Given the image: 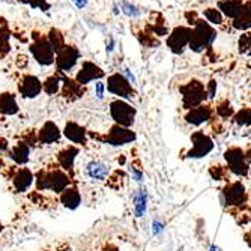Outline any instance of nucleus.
I'll use <instances>...</instances> for the list:
<instances>
[{
	"label": "nucleus",
	"instance_id": "f257e3e1",
	"mask_svg": "<svg viewBox=\"0 0 251 251\" xmlns=\"http://www.w3.org/2000/svg\"><path fill=\"white\" fill-rule=\"evenodd\" d=\"M215 39H217V32L212 27V25H209L206 20H199V23L193 29L188 47L194 53H203V50L212 47Z\"/></svg>",
	"mask_w": 251,
	"mask_h": 251
},
{
	"label": "nucleus",
	"instance_id": "f03ea898",
	"mask_svg": "<svg viewBox=\"0 0 251 251\" xmlns=\"http://www.w3.org/2000/svg\"><path fill=\"white\" fill-rule=\"evenodd\" d=\"M33 59L41 65V66H50L56 62V53L51 47V44L47 38V35L42 33H35L32 35V44L29 47Z\"/></svg>",
	"mask_w": 251,
	"mask_h": 251
},
{
	"label": "nucleus",
	"instance_id": "7ed1b4c3",
	"mask_svg": "<svg viewBox=\"0 0 251 251\" xmlns=\"http://www.w3.org/2000/svg\"><path fill=\"white\" fill-rule=\"evenodd\" d=\"M179 92L182 94V104H184V108H187V110L201 105L204 102V100L208 98L206 87L203 86V83H200L199 80H194V78L190 80L187 84L180 86Z\"/></svg>",
	"mask_w": 251,
	"mask_h": 251
},
{
	"label": "nucleus",
	"instance_id": "20e7f679",
	"mask_svg": "<svg viewBox=\"0 0 251 251\" xmlns=\"http://www.w3.org/2000/svg\"><path fill=\"white\" fill-rule=\"evenodd\" d=\"M135 108L125 100H115L110 102V116L116 125L131 128L135 119Z\"/></svg>",
	"mask_w": 251,
	"mask_h": 251
},
{
	"label": "nucleus",
	"instance_id": "39448f33",
	"mask_svg": "<svg viewBox=\"0 0 251 251\" xmlns=\"http://www.w3.org/2000/svg\"><path fill=\"white\" fill-rule=\"evenodd\" d=\"M107 90L110 94L119 97V100H129L135 95L132 83L121 73H115L107 78Z\"/></svg>",
	"mask_w": 251,
	"mask_h": 251
},
{
	"label": "nucleus",
	"instance_id": "423d86ee",
	"mask_svg": "<svg viewBox=\"0 0 251 251\" xmlns=\"http://www.w3.org/2000/svg\"><path fill=\"white\" fill-rule=\"evenodd\" d=\"M191 35H193V29L191 27H185V26H179V27H175L170 35L167 36V47L169 50L179 56L185 51V49L188 47L190 44V39H191Z\"/></svg>",
	"mask_w": 251,
	"mask_h": 251
},
{
	"label": "nucleus",
	"instance_id": "0eeeda50",
	"mask_svg": "<svg viewBox=\"0 0 251 251\" xmlns=\"http://www.w3.org/2000/svg\"><path fill=\"white\" fill-rule=\"evenodd\" d=\"M81 57L80 50L75 47V45L71 44H66V47L56 54V68L59 73H70L71 70H74L78 59Z\"/></svg>",
	"mask_w": 251,
	"mask_h": 251
},
{
	"label": "nucleus",
	"instance_id": "6e6552de",
	"mask_svg": "<svg viewBox=\"0 0 251 251\" xmlns=\"http://www.w3.org/2000/svg\"><path fill=\"white\" fill-rule=\"evenodd\" d=\"M224 158L227 164H229V169L232 173L238 175V176H247L248 173V163H247V156L242 152V149L239 148H230L224 152Z\"/></svg>",
	"mask_w": 251,
	"mask_h": 251
},
{
	"label": "nucleus",
	"instance_id": "1a4fd4ad",
	"mask_svg": "<svg viewBox=\"0 0 251 251\" xmlns=\"http://www.w3.org/2000/svg\"><path fill=\"white\" fill-rule=\"evenodd\" d=\"M102 140L105 143H108V145H113V146H122V145L134 142L135 140V134L129 128H125V126H121V125H115V126L110 128L108 134L104 137Z\"/></svg>",
	"mask_w": 251,
	"mask_h": 251
},
{
	"label": "nucleus",
	"instance_id": "9d476101",
	"mask_svg": "<svg viewBox=\"0 0 251 251\" xmlns=\"http://www.w3.org/2000/svg\"><path fill=\"white\" fill-rule=\"evenodd\" d=\"M191 140H193V149L188 151L187 156L188 158H201V156H206L212 148H214V143L212 140L209 139V137L206 134L203 132H194L191 135Z\"/></svg>",
	"mask_w": 251,
	"mask_h": 251
},
{
	"label": "nucleus",
	"instance_id": "9b49d317",
	"mask_svg": "<svg viewBox=\"0 0 251 251\" xmlns=\"http://www.w3.org/2000/svg\"><path fill=\"white\" fill-rule=\"evenodd\" d=\"M223 197H224V203L227 206H242V204L247 201L245 188L241 182H233V184L227 185L223 190Z\"/></svg>",
	"mask_w": 251,
	"mask_h": 251
},
{
	"label": "nucleus",
	"instance_id": "f8f14e48",
	"mask_svg": "<svg viewBox=\"0 0 251 251\" xmlns=\"http://www.w3.org/2000/svg\"><path fill=\"white\" fill-rule=\"evenodd\" d=\"M18 92L23 98H36L42 92V83L36 75L25 74L18 83Z\"/></svg>",
	"mask_w": 251,
	"mask_h": 251
},
{
	"label": "nucleus",
	"instance_id": "ddd939ff",
	"mask_svg": "<svg viewBox=\"0 0 251 251\" xmlns=\"http://www.w3.org/2000/svg\"><path fill=\"white\" fill-rule=\"evenodd\" d=\"M105 75V73L101 70L98 65H95L94 62H89V60H84L80 71L77 73L75 75V80L81 84V86H86L87 83L94 81V80H101L102 77Z\"/></svg>",
	"mask_w": 251,
	"mask_h": 251
},
{
	"label": "nucleus",
	"instance_id": "4468645a",
	"mask_svg": "<svg viewBox=\"0 0 251 251\" xmlns=\"http://www.w3.org/2000/svg\"><path fill=\"white\" fill-rule=\"evenodd\" d=\"M62 97L66 101H75L78 98L83 97L84 94V87L75 80V78H70V77H65L62 78Z\"/></svg>",
	"mask_w": 251,
	"mask_h": 251
},
{
	"label": "nucleus",
	"instance_id": "2eb2a0df",
	"mask_svg": "<svg viewBox=\"0 0 251 251\" xmlns=\"http://www.w3.org/2000/svg\"><path fill=\"white\" fill-rule=\"evenodd\" d=\"M62 137V131L59 129V126L49 121L45 122L41 129L38 131V142L42 143V145H53V143H57Z\"/></svg>",
	"mask_w": 251,
	"mask_h": 251
},
{
	"label": "nucleus",
	"instance_id": "dca6fc26",
	"mask_svg": "<svg viewBox=\"0 0 251 251\" xmlns=\"http://www.w3.org/2000/svg\"><path fill=\"white\" fill-rule=\"evenodd\" d=\"M33 173L27 167H20L12 176V185L15 193H26L33 184Z\"/></svg>",
	"mask_w": 251,
	"mask_h": 251
},
{
	"label": "nucleus",
	"instance_id": "f3484780",
	"mask_svg": "<svg viewBox=\"0 0 251 251\" xmlns=\"http://www.w3.org/2000/svg\"><path fill=\"white\" fill-rule=\"evenodd\" d=\"M212 108L209 105H199L196 108H191L188 110L187 116H185V121L191 125H201L204 122H208L211 118H212Z\"/></svg>",
	"mask_w": 251,
	"mask_h": 251
},
{
	"label": "nucleus",
	"instance_id": "a211bd4d",
	"mask_svg": "<svg viewBox=\"0 0 251 251\" xmlns=\"http://www.w3.org/2000/svg\"><path fill=\"white\" fill-rule=\"evenodd\" d=\"M63 134L68 140L75 145H86V142H87L86 129L81 125H78L77 122H66V125L63 128Z\"/></svg>",
	"mask_w": 251,
	"mask_h": 251
},
{
	"label": "nucleus",
	"instance_id": "6ab92c4d",
	"mask_svg": "<svg viewBox=\"0 0 251 251\" xmlns=\"http://www.w3.org/2000/svg\"><path fill=\"white\" fill-rule=\"evenodd\" d=\"M77 155H78V148H75V146H66V148H63L60 152H57V161H59L60 167L65 172L73 175V172H74V161H75Z\"/></svg>",
	"mask_w": 251,
	"mask_h": 251
},
{
	"label": "nucleus",
	"instance_id": "aec40b11",
	"mask_svg": "<svg viewBox=\"0 0 251 251\" xmlns=\"http://www.w3.org/2000/svg\"><path fill=\"white\" fill-rule=\"evenodd\" d=\"M49 172H50V187H49L50 191L60 194L63 190H66L68 187H70L71 177L68 176L65 172H62V170H59V169L49 170Z\"/></svg>",
	"mask_w": 251,
	"mask_h": 251
},
{
	"label": "nucleus",
	"instance_id": "412c9836",
	"mask_svg": "<svg viewBox=\"0 0 251 251\" xmlns=\"http://www.w3.org/2000/svg\"><path fill=\"white\" fill-rule=\"evenodd\" d=\"M232 26L235 30L241 32H247L251 29V0L244 3V8L239 12V15L232 20Z\"/></svg>",
	"mask_w": 251,
	"mask_h": 251
},
{
	"label": "nucleus",
	"instance_id": "4be33fe9",
	"mask_svg": "<svg viewBox=\"0 0 251 251\" xmlns=\"http://www.w3.org/2000/svg\"><path fill=\"white\" fill-rule=\"evenodd\" d=\"M244 3L242 0H218L217 3V8L221 11V14L227 18H236L239 15V12L242 11L244 8Z\"/></svg>",
	"mask_w": 251,
	"mask_h": 251
},
{
	"label": "nucleus",
	"instance_id": "5701e85b",
	"mask_svg": "<svg viewBox=\"0 0 251 251\" xmlns=\"http://www.w3.org/2000/svg\"><path fill=\"white\" fill-rule=\"evenodd\" d=\"M86 173L90 179H94L97 182H101L104 179L108 177V173H110V167L102 163V161H98V159H95V161H90L87 166H86Z\"/></svg>",
	"mask_w": 251,
	"mask_h": 251
},
{
	"label": "nucleus",
	"instance_id": "b1692460",
	"mask_svg": "<svg viewBox=\"0 0 251 251\" xmlns=\"http://www.w3.org/2000/svg\"><path fill=\"white\" fill-rule=\"evenodd\" d=\"M60 203L68 209H77L81 203V196L75 187H68L60 193Z\"/></svg>",
	"mask_w": 251,
	"mask_h": 251
},
{
	"label": "nucleus",
	"instance_id": "393cba45",
	"mask_svg": "<svg viewBox=\"0 0 251 251\" xmlns=\"http://www.w3.org/2000/svg\"><path fill=\"white\" fill-rule=\"evenodd\" d=\"M20 110L18 102L15 100V95L11 92H3L0 94V113L5 116H12L17 115Z\"/></svg>",
	"mask_w": 251,
	"mask_h": 251
},
{
	"label": "nucleus",
	"instance_id": "a878e982",
	"mask_svg": "<svg viewBox=\"0 0 251 251\" xmlns=\"http://www.w3.org/2000/svg\"><path fill=\"white\" fill-rule=\"evenodd\" d=\"M29 155H30V146L26 145L25 142H18L9 152V156L12 158V161L18 166H23L29 161Z\"/></svg>",
	"mask_w": 251,
	"mask_h": 251
},
{
	"label": "nucleus",
	"instance_id": "bb28decb",
	"mask_svg": "<svg viewBox=\"0 0 251 251\" xmlns=\"http://www.w3.org/2000/svg\"><path fill=\"white\" fill-rule=\"evenodd\" d=\"M62 78H63V73H59V71L56 74L47 77L45 81L42 83V90L47 95H56L62 89Z\"/></svg>",
	"mask_w": 251,
	"mask_h": 251
},
{
	"label": "nucleus",
	"instance_id": "cd10ccee",
	"mask_svg": "<svg viewBox=\"0 0 251 251\" xmlns=\"http://www.w3.org/2000/svg\"><path fill=\"white\" fill-rule=\"evenodd\" d=\"M11 30L6 25L0 26V59H5L11 53Z\"/></svg>",
	"mask_w": 251,
	"mask_h": 251
},
{
	"label": "nucleus",
	"instance_id": "c85d7f7f",
	"mask_svg": "<svg viewBox=\"0 0 251 251\" xmlns=\"http://www.w3.org/2000/svg\"><path fill=\"white\" fill-rule=\"evenodd\" d=\"M47 38H49V41H50V44H51V47H53L56 54H59L66 47L63 33L59 29H50V32L47 33Z\"/></svg>",
	"mask_w": 251,
	"mask_h": 251
},
{
	"label": "nucleus",
	"instance_id": "c756f323",
	"mask_svg": "<svg viewBox=\"0 0 251 251\" xmlns=\"http://www.w3.org/2000/svg\"><path fill=\"white\" fill-rule=\"evenodd\" d=\"M146 204H148V193L146 190H139L134 196V208L137 217H143L146 214Z\"/></svg>",
	"mask_w": 251,
	"mask_h": 251
},
{
	"label": "nucleus",
	"instance_id": "7c9ffc66",
	"mask_svg": "<svg viewBox=\"0 0 251 251\" xmlns=\"http://www.w3.org/2000/svg\"><path fill=\"white\" fill-rule=\"evenodd\" d=\"M203 17L212 26H220L224 21V15L221 14V11L218 8H206L203 11Z\"/></svg>",
	"mask_w": 251,
	"mask_h": 251
},
{
	"label": "nucleus",
	"instance_id": "2f4dec72",
	"mask_svg": "<svg viewBox=\"0 0 251 251\" xmlns=\"http://www.w3.org/2000/svg\"><path fill=\"white\" fill-rule=\"evenodd\" d=\"M238 47H239V53L251 57V32H245L239 36Z\"/></svg>",
	"mask_w": 251,
	"mask_h": 251
},
{
	"label": "nucleus",
	"instance_id": "473e14b6",
	"mask_svg": "<svg viewBox=\"0 0 251 251\" xmlns=\"http://www.w3.org/2000/svg\"><path fill=\"white\" fill-rule=\"evenodd\" d=\"M119 5H121V11H122L126 17L134 18V17H139V15L142 14V12H140V9L137 8L135 5L129 3L128 0H119Z\"/></svg>",
	"mask_w": 251,
	"mask_h": 251
},
{
	"label": "nucleus",
	"instance_id": "72a5a7b5",
	"mask_svg": "<svg viewBox=\"0 0 251 251\" xmlns=\"http://www.w3.org/2000/svg\"><path fill=\"white\" fill-rule=\"evenodd\" d=\"M217 115L221 116L223 119L230 118V116L233 115V108H232L230 102H229V101H223V102H220L218 107H217Z\"/></svg>",
	"mask_w": 251,
	"mask_h": 251
},
{
	"label": "nucleus",
	"instance_id": "f704fd0d",
	"mask_svg": "<svg viewBox=\"0 0 251 251\" xmlns=\"http://www.w3.org/2000/svg\"><path fill=\"white\" fill-rule=\"evenodd\" d=\"M235 122L238 125H251V108H244L235 115Z\"/></svg>",
	"mask_w": 251,
	"mask_h": 251
},
{
	"label": "nucleus",
	"instance_id": "c9c22d12",
	"mask_svg": "<svg viewBox=\"0 0 251 251\" xmlns=\"http://www.w3.org/2000/svg\"><path fill=\"white\" fill-rule=\"evenodd\" d=\"M21 2H25L27 5H30L32 8H36V9H41L44 12H47L50 9V5L47 3V0H21Z\"/></svg>",
	"mask_w": 251,
	"mask_h": 251
},
{
	"label": "nucleus",
	"instance_id": "e433bc0d",
	"mask_svg": "<svg viewBox=\"0 0 251 251\" xmlns=\"http://www.w3.org/2000/svg\"><path fill=\"white\" fill-rule=\"evenodd\" d=\"M23 142L26 145H29L30 148H35L36 143H38V132L35 131H27L25 135H23Z\"/></svg>",
	"mask_w": 251,
	"mask_h": 251
},
{
	"label": "nucleus",
	"instance_id": "4c0bfd02",
	"mask_svg": "<svg viewBox=\"0 0 251 251\" xmlns=\"http://www.w3.org/2000/svg\"><path fill=\"white\" fill-rule=\"evenodd\" d=\"M185 18H187V21H188V25L193 26V27L197 25L199 20H200V17H199V14H197L196 11H188V12L185 14Z\"/></svg>",
	"mask_w": 251,
	"mask_h": 251
},
{
	"label": "nucleus",
	"instance_id": "58836bf2",
	"mask_svg": "<svg viewBox=\"0 0 251 251\" xmlns=\"http://www.w3.org/2000/svg\"><path fill=\"white\" fill-rule=\"evenodd\" d=\"M104 90H105V84L101 80H98L95 83V95H97L98 100H102L104 98Z\"/></svg>",
	"mask_w": 251,
	"mask_h": 251
},
{
	"label": "nucleus",
	"instance_id": "ea45409f",
	"mask_svg": "<svg viewBox=\"0 0 251 251\" xmlns=\"http://www.w3.org/2000/svg\"><path fill=\"white\" fill-rule=\"evenodd\" d=\"M206 94H208V98H211V100L215 97V94H217V81L215 80L209 81V84L206 87Z\"/></svg>",
	"mask_w": 251,
	"mask_h": 251
},
{
	"label": "nucleus",
	"instance_id": "a19ab883",
	"mask_svg": "<svg viewBox=\"0 0 251 251\" xmlns=\"http://www.w3.org/2000/svg\"><path fill=\"white\" fill-rule=\"evenodd\" d=\"M211 175L214 179L217 180H221L224 177V169H221V166H217V167H212L211 169Z\"/></svg>",
	"mask_w": 251,
	"mask_h": 251
},
{
	"label": "nucleus",
	"instance_id": "79ce46f5",
	"mask_svg": "<svg viewBox=\"0 0 251 251\" xmlns=\"http://www.w3.org/2000/svg\"><path fill=\"white\" fill-rule=\"evenodd\" d=\"M115 45H116L115 39H113L111 35H108V38L105 41V50H107V53H111L113 50H115Z\"/></svg>",
	"mask_w": 251,
	"mask_h": 251
},
{
	"label": "nucleus",
	"instance_id": "37998d69",
	"mask_svg": "<svg viewBox=\"0 0 251 251\" xmlns=\"http://www.w3.org/2000/svg\"><path fill=\"white\" fill-rule=\"evenodd\" d=\"M152 226H153V233H155V235H158L159 232H161V230L164 229V224H163L161 221H159V220H155Z\"/></svg>",
	"mask_w": 251,
	"mask_h": 251
},
{
	"label": "nucleus",
	"instance_id": "c03bdc74",
	"mask_svg": "<svg viewBox=\"0 0 251 251\" xmlns=\"http://www.w3.org/2000/svg\"><path fill=\"white\" fill-rule=\"evenodd\" d=\"M71 2L77 6V9H84L89 3V0H71Z\"/></svg>",
	"mask_w": 251,
	"mask_h": 251
},
{
	"label": "nucleus",
	"instance_id": "a18cd8bd",
	"mask_svg": "<svg viewBox=\"0 0 251 251\" xmlns=\"http://www.w3.org/2000/svg\"><path fill=\"white\" fill-rule=\"evenodd\" d=\"M8 148H9V142L5 139V137H0V152L8 151Z\"/></svg>",
	"mask_w": 251,
	"mask_h": 251
},
{
	"label": "nucleus",
	"instance_id": "49530a36",
	"mask_svg": "<svg viewBox=\"0 0 251 251\" xmlns=\"http://www.w3.org/2000/svg\"><path fill=\"white\" fill-rule=\"evenodd\" d=\"M131 170H132V173H134V177H135V180H142V179H143V173H142V172H139V170H137L135 167H132Z\"/></svg>",
	"mask_w": 251,
	"mask_h": 251
},
{
	"label": "nucleus",
	"instance_id": "de8ad7c7",
	"mask_svg": "<svg viewBox=\"0 0 251 251\" xmlns=\"http://www.w3.org/2000/svg\"><path fill=\"white\" fill-rule=\"evenodd\" d=\"M124 71H125V75H126V78H128V80H129L131 83H135V78H134V75L131 74V71L128 70V68H125Z\"/></svg>",
	"mask_w": 251,
	"mask_h": 251
},
{
	"label": "nucleus",
	"instance_id": "09e8293b",
	"mask_svg": "<svg viewBox=\"0 0 251 251\" xmlns=\"http://www.w3.org/2000/svg\"><path fill=\"white\" fill-rule=\"evenodd\" d=\"M104 251H119L116 247H113V245H107L105 248H104Z\"/></svg>",
	"mask_w": 251,
	"mask_h": 251
},
{
	"label": "nucleus",
	"instance_id": "8fccbe9b",
	"mask_svg": "<svg viewBox=\"0 0 251 251\" xmlns=\"http://www.w3.org/2000/svg\"><path fill=\"white\" fill-rule=\"evenodd\" d=\"M245 241H247V244H248V245L251 247V230H250V232H248V233L245 235Z\"/></svg>",
	"mask_w": 251,
	"mask_h": 251
},
{
	"label": "nucleus",
	"instance_id": "3c124183",
	"mask_svg": "<svg viewBox=\"0 0 251 251\" xmlns=\"http://www.w3.org/2000/svg\"><path fill=\"white\" fill-rule=\"evenodd\" d=\"M113 14H115V15H119V14H121V11H119L118 5H113Z\"/></svg>",
	"mask_w": 251,
	"mask_h": 251
},
{
	"label": "nucleus",
	"instance_id": "603ef678",
	"mask_svg": "<svg viewBox=\"0 0 251 251\" xmlns=\"http://www.w3.org/2000/svg\"><path fill=\"white\" fill-rule=\"evenodd\" d=\"M211 251H221V250H220L217 245H212V247H211Z\"/></svg>",
	"mask_w": 251,
	"mask_h": 251
},
{
	"label": "nucleus",
	"instance_id": "864d4df0",
	"mask_svg": "<svg viewBox=\"0 0 251 251\" xmlns=\"http://www.w3.org/2000/svg\"><path fill=\"white\" fill-rule=\"evenodd\" d=\"M2 167H5V164H3V159L0 158V169H2Z\"/></svg>",
	"mask_w": 251,
	"mask_h": 251
},
{
	"label": "nucleus",
	"instance_id": "5fc2aeb1",
	"mask_svg": "<svg viewBox=\"0 0 251 251\" xmlns=\"http://www.w3.org/2000/svg\"><path fill=\"white\" fill-rule=\"evenodd\" d=\"M2 229H3V227H2V221H0V232H2Z\"/></svg>",
	"mask_w": 251,
	"mask_h": 251
}]
</instances>
